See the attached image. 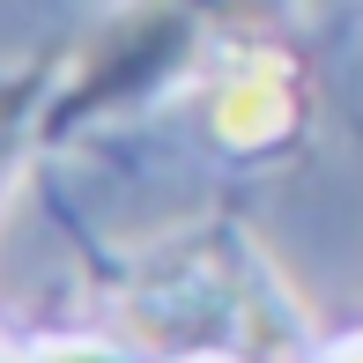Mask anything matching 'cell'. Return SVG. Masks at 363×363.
I'll return each mask as SVG.
<instances>
[{"instance_id":"cell-2","label":"cell","mask_w":363,"mask_h":363,"mask_svg":"<svg viewBox=\"0 0 363 363\" xmlns=\"http://www.w3.org/2000/svg\"><path fill=\"white\" fill-rule=\"evenodd\" d=\"M15 119H23V111H15V96H0V156H8V141H15Z\"/></svg>"},{"instance_id":"cell-3","label":"cell","mask_w":363,"mask_h":363,"mask_svg":"<svg viewBox=\"0 0 363 363\" xmlns=\"http://www.w3.org/2000/svg\"><path fill=\"white\" fill-rule=\"evenodd\" d=\"M45 363H111L104 349H60V356H45Z\"/></svg>"},{"instance_id":"cell-1","label":"cell","mask_w":363,"mask_h":363,"mask_svg":"<svg viewBox=\"0 0 363 363\" xmlns=\"http://www.w3.org/2000/svg\"><path fill=\"white\" fill-rule=\"evenodd\" d=\"M216 126H223L230 141H267V134H282V126H289V82L274 74V67H245V74L223 89Z\"/></svg>"},{"instance_id":"cell-5","label":"cell","mask_w":363,"mask_h":363,"mask_svg":"<svg viewBox=\"0 0 363 363\" xmlns=\"http://www.w3.org/2000/svg\"><path fill=\"white\" fill-rule=\"evenodd\" d=\"M193 363H223V356H193Z\"/></svg>"},{"instance_id":"cell-4","label":"cell","mask_w":363,"mask_h":363,"mask_svg":"<svg viewBox=\"0 0 363 363\" xmlns=\"http://www.w3.org/2000/svg\"><path fill=\"white\" fill-rule=\"evenodd\" d=\"M334 363H363V349H349V356H334Z\"/></svg>"}]
</instances>
